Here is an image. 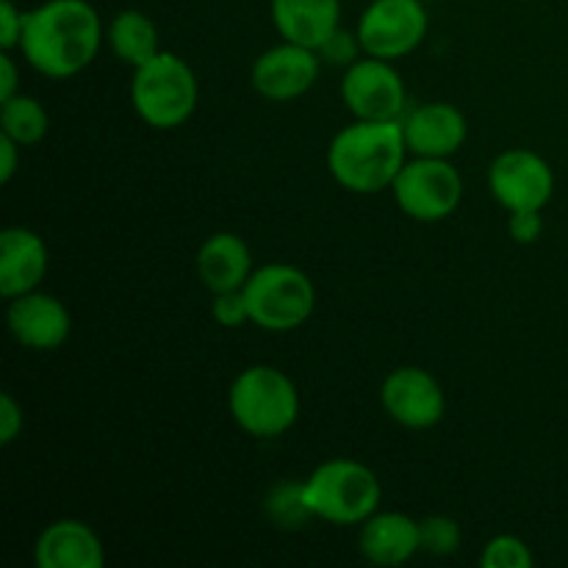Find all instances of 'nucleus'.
Returning <instances> with one entry per match:
<instances>
[{
    "mask_svg": "<svg viewBox=\"0 0 568 568\" xmlns=\"http://www.w3.org/2000/svg\"><path fill=\"white\" fill-rule=\"evenodd\" d=\"M22 28H26V11L17 9L11 0H0V48L6 53L20 48Z\"/></svg>",
    "mask_w": 568,
    "mask_h": 568,
    "instance_id": "nucleus-27",
    "label": "nucleus"
},
{
    "mask_svg": "<svg viewBox=\"0 0 568 568\" xmlns=\"http://www.w3.org/2000/svg\"><path fill=\"white\" fill-rule=\"evenodd\" d=\"M50 131V116L44 105L31 94H14L0 103V133L14 139L20 148H33Z\"/></svg>",
    "mask_w": 568,
    "mask_h": 568,
    "instance_id": "nucleus-21",
    "label": "nucleus"
},
{
    "mask_svg": "<svg viewBox=\"0 0 568 568\" xmlns=\"http://www.w3.org/2000/svg\"><path fill=\"white\" fill-rule=\"evenodd\" d=\"M103 44V22L89 0H44L26 11L22 59L44 78L64 81L87 70Z\"/></svg>",
    "mask_w": 568,
    "mask_h": 568,
    "instance_id": "nucleus-1",
    "label": "nucleus"
},
{
    "mask_svg": "<svg viewBox=\"0 0 568 568\" xmlns=\"http://www.w3.org/2000/svg\"><path fill=\"white\" fill-rule=\"evenodd\" d=\"M358 549L372 566H403L422 552L419 521L399 510H377L361 525Z\"/></svg>",
    "mask_w": 568,
    "mask_h": 568,
    "instance_id": "nucleus-17",
    "label": "nucleus"
},
{
    "mask_svg": "<svg viewBox=\"0 0 568 568\" xmlns=\"http://www.w3.org/2000/svg\"><path fill=\"white\" fill-rule=\"evenodd\" d=\"M105 39H109L116 59L122 64L133 67V70L153 59L155 53H161L159 28H155V22L144 11L136 9L116 11L109 31H105Z\"/></svg>",
    "mask_w": 568,
    "mask_h": 568,
    "instance_id": "nucleus-20",
    "label": "nucleus"
},
{
    "mask_svg": "<svg viewBox=\"0 0 568 568\" xmlns=\"http://www.w3.org/2000/svg\"><path fill=\"white\" fill-rule=\"evenodd\" d=\"M37 568H103L105 549L98 532L78 519H55L33 541Z\"/></svg>",
    "mask_w": 568,
    "mask_h": 568,
    "instance_id": "nucleus-16",
    "label": "nucleus"
},
{
    "mask_svg": "<svg viewBox=\"0 0 568 568\" xmlns=\"http://www.w3.org/2000/svg\"><path fill=\"white\" fill-rule=\"evenodd\" d=\"M250 322L266 333H288L303 327L316 308L314 281L300 266L266 264L244 283Z\"/></svg>",
    "mask_w": 568,
    "mask_h": 568,
    "instance_id": "nucleus-6",
    "label": "nucleus"
},
{
    "mask_svg": "<svg viewBox=\"0 0 568 568\" xmlns=\"http://www.w3.org/2000/svg\"><path fill=\"white\" fill-rule=\"evenodd\" d=\"M427 11L422 0H372L358 17V42L364 55L397 61L414 53L427 37Z\"/></svg>",
    "mask_w": 568,
    "mask_h": 568,
    "instance_id": "nucleus-8",
    "label": "nucleus"
},
{
    "mask_svg": "<svg viewBox=\"0 0 568 568\" xmlns=\"http://www.w3.org/2000/svg\"><path fill=\"white\" fill-rule=\"evenodd\" d=\"M405 161L403 120H355L327 144V172L338 186L355 194L392 189Z\"/></svg>",
    "mask_w": 568,
    "mask_h": 568,
    "instance_id": "nucleus-2",
    "label": "nucleus"
},
{
    "mask_svg": "<svg viewBox=\"0 0 568 568\" xmlns=\"http://www.w3.org/2000/svg\"><path fill=\"white\" fill-rule=\"evenodd\" d=\"M48 244L31 227L11 225L0 233V297L37 292L48 275Z\"/></svg>",
    "mask_w": 568,
    "mask_h": 568,
    "instance_id": "nucleus-15",
    "label": "nucleus"
},
{
    "mask_svg": "<svg viewBox=\"0 0 568 568\" xmlns=\"http://www.w3.org/2000/svg\"><path fill=\"white\" fill-rule=\"evenodd\" d=\"M211 316H214L216 325L231 327V331L233 327H242L244 322H250V308H247V300H244V288L214 294V303H211Z\"/></svg>",
    "mask_w": 568,
    "mask_h": 568,
    "instance_id": "nucleus-26",
    "label": "nucleus"
},
{
    "mask_svg": "<svg viewBox=\"0 0 568 568\" xmlns=\"http://www.w3.org/2000/svg\"><path fill=\"white\" fill-rule=\"evenodd\" d=\"M305 503L314 519L349 527L364 525L381 510L383 486L375 471L353 458H331L303 480Z\"/></svg>",
    "mask_w": 568,
    "mask_h": 568,
    "instance_id": "nucleus-5",
    "label": "nucleus"
},
{
    "mask_svg": "<svg viewBox=\"0 0 568 568\" xmlns=\"http://www.w3.org/2000/svg\"><path fill=\"white\" fill-rule=\"evenodd\" d=\"M488 189L505 211H544L555 194V172L527 148H510L488 166Z\"/></svg>",
    "mask_w": 568,
    "mask_h": 568,
    "instance_id": "nucleus-10",
    "label": "nucleus"
},
{
    "mask_svg": "<svg viewBox=\"0 0 568 568\" xmlns=\"http://www.w3.org/2000/svg\"><path fill=\"white\" fill-rule=\"evenodd\" d=\"M197 275L211 294L236 292L253 275V253L242 236L231 231L211 233L197 250Z\"/></svg>",
    "mask_w": 568,
    "mask_h": 568,
    "instance_id": "nucleus-18",
    "label": "nucleus"
},
{
    "mask_svg": "<svg viewBox=\"0 0 568 568\" xmlns=\"http://www.w3.org/2000/svg\"><path fill=\"white\" fill-rule=\"evenodd\" d=\"M405 144L410 155H425V159H453L469 136V122L466 114L453 103H422L416 109L405 111L403 116Z\"/></svg>",
    "mask_w": 568,
    "mask_h": 568,
    "instance_id": "nucleus-14",
    "label": "nucleus"
},
{
    "mask_svg": "<svg viewBox=\"0 0 568 568\" xmlns=\"http://www.w3.org/2000/svg\"><path fill=\"white\" fill-rule=\"evenodd\" d=\"M422 532V552L433 555V558H453L464 541V530L453 516L433 514L419 521Z\"/></svg>",
    "mask_w": 568,
    "mask_h": 568,
    "instance_id": "nucleus-23",
    "label": "nucleus"
},
{
    "mask_svg": "<svg viewBox=\"0 0 568 568\" xmlns=\"http://www.w3.org/2000/svg\"><path fill=\"white\" fill-rule=\"evenodd\" d=\"M532 564H536L532 549L519 536H510V532L491 538L480 552L483 568H530Z\"/></svg>",
    "mask_w": 568,
    "mask_h": 568,
    "instance_id": "nucleus-24",
    "label": "nucleus"
},
{
    "mask_svg": "<svg viewBox=\"0 0 568 568\" xmlns=\"http://www.w3.org/2000/svg\"><path fill=\"white\" fill-rule=\"evenodd\" d=\"M322 59L314 48H303L283 39L275 48L264 50L250 70L255 92L272 103H292L314 89L320 81Z\"/></svg>",
    "mask_w": 568,
    "mask_h": 568,
    "instance_id": "nucleus-12",
    "label": "nucleus"
},
{
    "mask_svg": "<svg viewBox=\"0 0 568 568\" xmlns=\"http://www.w3.org/2000/svg\"><path fill=\"white\" fill-rule=\"evenodd\" d=\"M22 425H26L22 405L17 403L14 394L6 392L3 397H0V444H3V447L14 444L17 436L22 433Z\"/></svg>",
    "mask_w": 568,
    "mask_h": 568,
    "instance_id": "nucleus-29",
    "label": "nucleus"
},
{
    "mask_svg": "<svg viewBox=\"0 0 568 568\" xmlns=\"http://www.w3.org/2000/svg\"><path fill=\"white\" fill-rule=\"evenodd\" d=\"M131 103L144 125L155 131H175L197 111V75L181 55L161 50L133 70Z\"/></svg>",
    "mask_w": 568,
    "mask_h": 568,
    "instance_id": "nucleus-4",
    "label": "nucleus"
},
{
    "mask_svg": "<svg viewBox=\"0 0 568 568\" xmlns=\"http://www.w3.org/2000/svg\"><path fill=\"white\" fill-rule=\"evenodd\" d=\"M342 103L355 120H403L408 89L394 61L364 55L344 70Z\"/></svg>",
    "mask_w": 568,
    "mask_h": 568,
    "instance_id": "nucleus-9",
    "label": "nucleus"
},
{
    "mask_svg": "<svg viewBox=\"0 0 568 568\" xmlns=\"http://www.w3.org/2000/svg\"><path fill=\"white\" fill-rule=\"evenodd\" d=\"M20 144L0 133V183H11L20 164Z\"/></svg>",
    "mask_w": 568,
    "mask_h": 568,
    "instance_id": "nucleus-30",
    "label": "nucleus"
},
{
    "mask_svg": "<svg viewBox=\"0 0 568 568\" xmlns=\"http://www.w3.org/2000/svg\"><path fill=\"white\" fill-rule=\"evenodd\" d=\"M6 327L20 347L31 353H53L70 338L72 320L59 297L37 288V292L9 300Z\"/></svg>",
    "mask_w": 568,
    "mask_h": 568,
    "instance_id": "nucleus-13",
    "label": "nucleus"
},
{
    "mask_svg": "<svg viewBox=\"0 0 568 568\" xmlns=\"http://www.w3.org/2000/svg\"><path fill=\"white\" fill-rule=\"evenodd\" d=\"M20 94V78H17V64L11 59V53L0 55V103L9 98Z\"/></svg>",
    "mask_w": 568,
    "mask_h": 568,
    "instance_id": "nucleus-31",
    "label": "nucleus"
},
{
    "mask_svg": "<svg viewBox=\"0 0 568 568\" xmlns=\"http://www.w3.org/2000/svg\"><path fill=\"white\" fill-rule=\"evenodd\" d=\"M508 233L516 244H536L544 233L541 211H510Z\"/></svg>",
    "mask_w": 568,
    "mask_h": 568,
    "instance_id": "nucleus-28",
    "label": "nucleus"
},
{
    "mask_svg": "<svg viewBox=\"0 0 568 568\" xmlns=\"http://www.w3.org/2000/svg\"><path fill=\"white\" fill-rule=\"evenodd\" d=\"M394 203L416 222H444L464 200V178L449 159L414 155L392 183Z\"/></svg>",
    "mask_w": 568,
    "mask_h": 568,
    "instance_id": "nucleus-7",
    "label": "nucleus"
},
{
    "mask_svg": "<svg viewBox=\"0 0 568 568\" xmlns=\"http://www.w3.org/2000/svg\"><path fill=\"white\" fill-rule=\"evenodd\" d=\"M381 403L388 419L408 430H430L447 414V397L436 377L422 366H399L381 386Z\"/></svg>",
    "mask_w": 568,
    "mask_h": 568,
    "instance_id": "nucleus-11",
    "label": "nucleus"
},
{
    "mask_svg": "<svg viewBox=\"0 0 568 568\" xmlns=\"http://www.w3.org/2000/svg\"><path fill=\"white\" fill-rule=\"evenodd\" d=\"M272 22L286 42L320 50L342 28V0H272Z\"/></svg>",
    "mask_w": 568,
    "mask_h": 568,
    "instance_id": "nucleus-19",
    "label": "nucleus"
},
{
    "mask_svg": "<svg viewBox=\"0 0 568 568\" xmlns=\"http://www.w3.org/2000/svg\"><path fill=\"white\" fill-rule=\"evenodd\" d=\"M227 410L239 430L253 438H277L300 419V392L277 366L255 364L239 372L227 392Z\"/></svg>",
    "mask_w": 568,
    "mask_h": 568,
    "instance_id": "nucleus-3",
    "label": "nucleus"
},
{
    "mask_svg": "<svg viewBox=\"0 0 568 568\" xmlns=\"http://www.w3.org/2000/svg\"><path fill=\"white\" fill-rule=\"evenodd\" d=\"M264 510L277 530H300V527H305L311 519H314L308 503H305L303 480L275 483V486L266 491Z\"/></svg>",
    "mask_w": 568,
    "mask_h": 568,
    "instance_id": "nucleus-22",
    "label": "nucleus"
},
{
    "mask_svg": "<svg viewBox=\"0 0 568 568\" xmlns=\"http://www.w3.org/2000/svg\"><path fill=\"white\" fill-rule=\"evenodd\" d=\"M316 53H320V59L327 61V64L344 67V70H347L349 64H355V61L361 59L364 50H361L358 33H349L344 31V28H338L336 33H331V37L320 44Z\"/></svg>",
    "mask_w": 568,
    "mask_h": 568,
    "instance_id": "nucleus-25",
    "label": "nucleus"
}]
</instances>
